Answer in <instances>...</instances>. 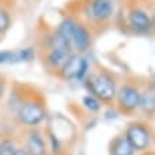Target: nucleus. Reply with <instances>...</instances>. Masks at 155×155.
I'll list each match as a JSON object with an SVG mask.
<instances>
[{"instance_id":"nucleus-1","label":"nucleus","mask_w":155,"mask_h":155,"mask_svg":"<svg viewBox=\"0 0 155 155\" xmlns=\"http://www.w3.org/2000/svg\"><path fill=\"white\" fill-rule=\"evenodd\" d=\"M84 88L103 104H113L118 88V80L115 74L105 68L90 70L83 81Z\"/></svg>"},{"instance_id":"nucleus-22","label":"nucleus","mask_w":155,"mask_h":155,"mask_svg":"<svg viewBox=\"0 0 155 155\" xmlns=\"http://www.w3.org/2000/svg\"><path fill=\"white\" fill-rule=\"evenodd\" d=\"M140 155H154V154H152V151H148V152H142Z\"/></svg>"},{"instance_id":"nucleus-15","label":"nucleus","mask_w":155,"mask_h":155,"mask_svg":"<svg viewBox=\"0 0 155 155\" xmlns=\"http://www.w3.org/2000/svg\"><path fill=\"white\" fill-rule=\"evenodd\" d=\"M13 19H12V12L5 6H0V36H5L12 27Z\"/></svg>"},{"instance_id":"nucleus-17","label":"nucleus","mask_w":155,"mask_h":155,"mask_svg":"<svg viewBox=\"0 0 155 155\" xmlns=\"http://www.w3.org/2000/svg\"><path fill=\"white\" fill-rule=\"evenodd\" d=\"M47 148H48V152H51L53 155H60L63 152V147H61V141L60 138L51 131H47Z\"/></svg>"},{"instance_id":"nucleus-12","label":"nucleus","mask_w":155,"mask_h":155,"mask_svg":"<svg viewBox=\"0 0 155 155\" xmlns=\"http://www.w3.org/2000/svg\"><path fill=\"white\" fill-rule=\"evenodd\" d=\"M108 152L110 155H135V151L132 150V147L130 145L124 134H118L110 141Z\"/></svg>"},{"instance_id":"nucleus-23","label":"nucleus","mask_w":155,"mask_h":155,"mask_svg":"<svg viewBox=\"0 0 155 155\" xmlns=\"http://www.w3.org/2000/svg\"><path fill=\"white\" fill-rule=\"evenodd\" d=\"M0 2H2V0H0Z\"/></svg>"},{"instance_id":"nucleus-18","label":"nucleus","mask_w":155,"mask_h":155,"mask_svg":"<svg viewBox=\"0 0 155 155\" xmlns=\"http://www.w3.org/2000/svg\"><path fill=\"white\" fill-rule=\"evenodd\" d=\"M81 105L87 111H90V113H98V111H101V108H103V104L100 103L95 97H93V95H90V94H85L81 98Z\"/></svg>"},{"instance_id":"nucleus-3","label":"nucleus","mask_w":155,"mask_h":155,"mask_svg":"<svg viewBox=\"0 0 155 155\" xmlns=\"http://www.w3.org/2000/svg\"><path fill=\"white\" fill-rule=\"evenodd\" d=\"M84 21L91 30L107 26L117 13L115 0H87L83 9Z\"/></svg>"},{"instance_id":"nucleus-19","label":"nucleus","mask_w":155,"mask_h":155,"mask_svg":"<svg viewBox=\"0 0 155 155\" xmlns=\"http://www.w3.org/2000/svg\"><path fill=\"white\" fill-rule=\"evenodd\" d=\"M12 54H13V50H0V66L10 64L12 63Z\"/></svg>"},{"instance_id":"nucleus-11","label":"nucleus","mask_w":155,"mask_h":155,"mask_svg":"<svg viewBox=\"0 0 155 155\" xmlns=\"http://www.w3.org/2000/svg\"><path fill=\"white\" fill-rule=\"evenodd\" d=\"M138 111L144 115L147 121L154 117L155 113V88L154 83L150 81L144 87H141V97H140V107Z\"/></svg>"},{"instance_id":"nucleus-13","label":"nucleus","mask_w":155,"mask_h":155,"mask_svg":"<svg viewBox=\"0 0 155 155\" xmlns=\"http://www.w3.org/2000/svg\"><path fill=\"white\" fill-rule=\"evenodd\" d=\"M77 21L78 19H75L73 16H66V17H63L61 21L57 24V27L54 28V31H56L60 37H63L64 40L71 43V37H73V33H74V28L77 26Z\"/></svg>"},{"instance_id":"nucleus-16","label":"nucleus","mask_w":155,"mask_h":155,"mask_svg":"<svg viewBox=\"0 0 155 155\" xmlns=\"http://www.w3.org/2000/svg\"><path fill=\"white\" fill-rule=\"evenodd\" d=\"M16 148H17L16 138L10 135H5L0 138V155H13Z\"/></svg>"},{"instance_id":"nucleus-8","label":"nucleus","mask_w":155,"mask_h":155,"mask_svg":"<svg viewBox=\"0 0 155 155\" xmlns=\"http://www.w3.org/2000/svg\"><path fill=\"white\" fill-rule=\"evenodd\" d=\"M23 148L28 155H48L46 135L38 128H30L26 131Z\"/></svg>"},{"instance_id":"nucleus-6","label":"nucleus","mask_w":155,"mask_h":155,"mask_svg":"<svg viewBox=\"0 0 155 155\" xmlns=\"http://www.w3.org/2000/svg\"><path fill=\"white\" fill-rule=\"evenodd\" d=\"M91 70L90 60L84 54L71 53L66 63L63 64L60 71L57 73V77L64 81H80L83 83L87 74Z\"/></svg>"},{"instance_id":"nucleus-9","label":"nucleus","mask_w":155,"mask_h":155,"mask_svg":"<svg viewBox=\"0 0 155 155\" xmlns=\"http://www.w3.org/2000/svg\"><path fill=\"white\" fill-rule=\"evenodd\" d=\"M93 44V30L83 21L78 19L77 26L74 28V33L71 37V47L73 51L78 53V54H84L87 50H90Z\"/></svg>"},{"instance_id":"nucleus-7","label":"nucleus","mask_w":155,"mask_h":155,"mask_svg":"<svg viewBox=\"0 0 155 155\" xmlns=\"http://www.w3.org/2000/svg\"><path fill=\"white\" fill-rule=\"evenodd\" d=\"M127 26L132 33L148 36L154 28L152 14L141 5H130L127 10Z\"/></svg>"},{"instance_id":"nucleus-4","label":"nucleus","mask_w":155,"mask_h":155,"mask_svg":"<svg viewBox=\"0 0 155 155\" xmlns=\"http://www.w3.org/2000/svg\"><path fill=\"white\" fill-rule=\"evenodd\" d=\"M140 97H141V85L137 81H122L115 93V98L113 103L114 108L118 111V114L134 115L135 113H138Z\"/></svg>"},{"instance_id":"nucleus-14","label":"nucleus","mask_w":155,"mask_h":155,"mask_svg":"<svg viewBox=\"0 0 155 155\" xmlns=\"http://www.w3.org/2000/svg\"><path fill=\"white\" fill-rule=\"evenodd\" d=\"M36 57V50L34 47L28 46L24 48H19V50H13L12 54V63L10 64H19V63H30L34 60Z\"/></svg>"},{"instance_id":"nucleus-10","label":"nucleus","mask_w":155,"mask_h":155,"mask_svg":"<svg viewBox=\"0 0 155 155\" xmlns=\"http://www.w3.org/2000/svg\"><path fill=\"white\" fill-rule=\"evenodd\" d=\"M70 54L71 51H67V50H63V48H48V50H44V53L41 54L43 64L47 68V71L54 73L57 75V73L60 71V68L66 63V60L68 58Z\"/></svg>"},{"instance_id":"nucleus-2","label":"nucleus","mask_w":155,"mask_h":155,"mask_svg":"<svg viewBox=\"0 0 155 155\" xmlns=\"http://www.w3.org/2000/svg\"><path fill=\"white\" fill-rule=\"evenodd\" d=\"M13 117L16 118L17 124L26 130L37 128L38 125H41L47 118V108L43 97L33 93L24 97Z\"/></svg>"},{"instance_id":"nucleus-20","label":"nucleus","mask_w":155,"mask_h":155,"mask_svg":"<svg viewBox=\"0 0 155 155\" xmlns=\"http://www.w3.org/2000/svg\"><path fill=\"white\" fill-rule=\"evenodd\" d=\"M6 90H7V80H6L5 75L0 74V100L5 97Z\"/></svg>"},{"instance_id":"nucleus-21","label":"nucleus","mask_w":155,"mask_h":155,"mask_svg":"<svg viewBox=\"0 0 155 155\" xmlns=\"http://www.w3.org/2000/svg\"><path fill=\"white\" fill-rule=\"evenodd\" d=\"M13 155H28V154H27V151L24 150L23 147H19V145H17V148L14 150Z\"/></svg>"},{"instance_id":"nucleus-5","label":"nucleus","mask_w":155,"mask_h":155,"mask_svg":"<svg viewBox=\"0 0 155 155\" xmlns=\"http://www.w3.org/2000/svg\"><path fill=\"white\" fill-rule=\"evenodd\" d=\"M124 137L127 138L135 154H142L151 151L152 140H154V131L151 124L147 120H134L128 124L124 130Z\"/></svg>"}]
</instances>
